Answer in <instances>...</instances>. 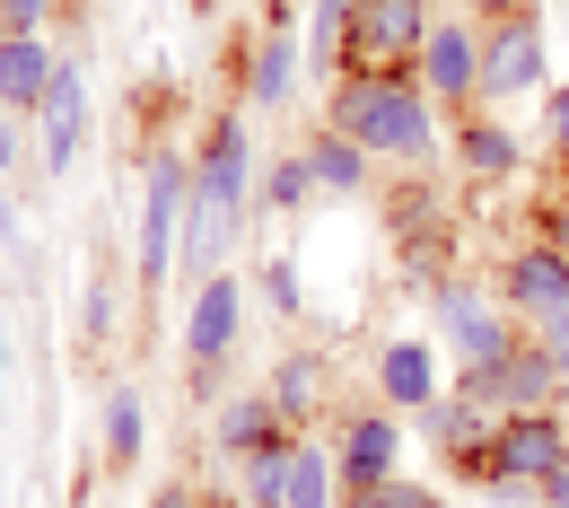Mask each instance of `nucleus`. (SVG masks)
Segmentation results:
<instances>
[{"mask_svg":"<svg viewBox=\"0 0 569 508\" xmlns=\"http://www.w3.org/2000/svg\"><path fill=\"white\" fill-rule=\"evenodd\" d=\"M386 228H395V246H403V281H412L421 298L456 272V263H447V202H438L429 185H403L395 211H386Z\"/></svg>","mask_w":569,"mask_h":508,"instance_id":"obj_14","label":"nucleus"},{"mask_svg":"<svg viewBox=\"0 0 569 508\" xmlns=\"http://www.w3.org/2000/svg\"><path fill=\"white\" fill-rule=\"evenodd\" d=\"M254 176H263V158H254L246 114L219 106L211 123L193 132V202H211V211H254Z\"/></svg>","mask_w":569,"mask_h":508,"instance_id":"obj_9","label":"nucleus"},{"mask_svg":"<svg viewBox=\"0 0 569 508\" xmlns=\"http://www.w3.org/2000/svg\"><path fill=\"white\" fill-rule=\"evenodd\" d=\"M342 508H447V491L421 482V474H386V482H368V491H342Z\"/></svg>","mask_w":569,"mask_h":508,"instance_id":"obj_27","label":"nucleus"},{"mask_svg":"<svg viewBox=\"0 0 569 508\" xmlns=\"http://www.w3.org/2000/svg\"><path fill=\"white\" fill-rule=\"evenodd\" d=\"M325 185H316V167H307V149H281L263 176H254V211H272V219H298L307 202H316Z\"/></svg>","mask_w":569,"mask_h":508,"instance_id":"obj_25","label":"nucleus"},{"mask_svg":"<svg viewBox=\"0 0 569 508\" xmlns=\"http://www.w3.org/2000/svg\"><path fill=\"white\" fill-rule=\"evenodd\" d=\"M237 333H246V281H237V272L193 281V307H184V368H193V395H202V404H219V368L237 351Z\"/></svg>","mask_w":569,"mask_h":508,"instance_id":"obj_8","label":"nucleus"},{"mask_svg":"<svg viewBox=\"0 0 569 508\" xmlns=\"http://www.w3.org/2000/svg\"><path fill=\"white\" fill-rule=\"evenodd\" d=\"M307 79V53H298V27H263L246 53H237V97L246 106H289Z\"/></svg>","mask_w":569,"mask_h":508,"instance_id":"obj_18","label":"nucleus"},{"mask_svg":"<svg viewBox=\"0 0 569 508\" xmlns=\"http://www.w3.org/2000/svg\"><path fill=\"white\" fill-rule=\"evenodd\" d=\"M552 88V36H543V9L517 0L508 18L482 27V106H517V97H543Z\"/></svg>","mask_w":569,"mask_h":508,"instance_id":"obj_5","label":"nucleus"},{"mask_svg":"<svg viewBox=\"0 0 569 508\" xmlns=\"http://www.w3.org/2000/svg\"><path fill=\"white\" fill-rule=\"evenodd\" d=\"M149 508H202V491H193V482H158V491H149Z\"/></svg>","mask_w":569,"mask_h":508,"instance_id":"obj_34","label":"nucleus"},{"mask_svg":"<svg viewBox=\"0 0 569 508\" xmlns=\"http://www.w3.org/2000/svg\"><path fill=\"white\" fill-rule=\"evenodd\" d=\"M298 149H307L316 185H325V193H342V202H359V193L377 185V158H368V149H359L351 132H333V123H316V132H307Z\"/></svg>","mask_w":569,"mask_h":508,"instance_id":"obj_22","label":"nucleus"},{"mask_svg":"<svg viewBox=\"0 0 569 508\" xmlns=\"http://www.w3.org/2000/svg\"><path fill=\"white\" fill-rule=\"evenodd\" d=\"M491 421H499V412H482L456 377H447V395L421 412V438L438 447V465H447L456 482H473V491H482V447H491Z\"/></svg>","mask_w":569,"mask_h":508,"instance_id":"obj_15","label":"nucleus"},{"mask_svg":"<svg viewBox=\"0 0 569 508\" xmlns=\"http://www.w3.org/2000/svg\"><path fill=\"white\" fill-rule=\"evenodd\" d=\"M526 333L543 342V360L561 368V386H569V307H561V316H543V325H526Z\"/></svg>","mask_w":569,"mask_h":508,"instance_id":"obj_33","label":"nucleus"},{"mask_svg":"<svg viewBox=\"0 0 569 508\" xmlns=\"http://www.w3.org/2000/svg\"><path fill=\"white\" fill-rule=\"evenodd\" d=\"M535 106H543V123H535V141L552 149V167H569V79H552V88H543Z\"/></svg>","mask_w":569,"mask_h":508,"instance_id":"obj_28","label":"nucleus"},{"mask_svg":"<svg viewBox=\"0 0 569 508\" xmlns=\"http://www.w3.org/2000/svg\"><path fill=\"white\" fill-rule=\"evenodd\" d=\"M53 71H62V53L44 44V36H0V114H36L44 106V88H53Z\"/></svg>","mask_w":569,"mask_h":508,"instance_id":"obj_21","label":"nucleus"},{"mask_svg":"<svg viewBox=\"0 0 569 508\" xmlns=\"http://www.w3.org/2000/svg\"><path fill=\"white\" fill-rule=\"evenodd\" d=\"M281 508H342V474H333V447L325 438L298 430V447H289V491Z\"/></svg>","mask_w":569,"mask_h":508,"instance_id":"obj_24","label":"nucleus"},{"mask_svg":"<svg viewBox=\"0 0 569 508\" xmlns=\"http://www.w3.org/2000/svg\"><path fill=\"white\" fill-rule=\"evenodd\" d=\"M79 333H88V342L114 333V290H106V281H88V298H79Z\"/></svg>","mask_w":569,"mask_h":508,"instance_id":"obj_32","label":"nucleus"},{"mask_svg":"<svg viewBox=\"0 0 569 508\" xmlns=\"http://www.w3.org/2000/svg\"><path fill=\"white\" fill-rule=\"evenodd\" d=\"M18 167V114H0V176Z\"/></svg>","mask_w":569,"mask_h":508,"instance_id":"obj_35","label":"nucleus"},{"mask_svg":"<svg viewBox=\"0 0 569 508\" xmlns=\"http://www.w3.org/2000/svg\"><path fill=\"white\" fill-rule=\"evenodd\" d=\"M456 386H465L482 412H552V404H569L561 368L543 360L535 333H517V342H508L499 360H482V368H456Z\"/></svg>","mask_w":569,"mask_h":508,"instance_id":"obj_7","label":"nucleus"},{"mask_svg":"<svg viewBox=\"0 0 569 508\" xmlns=\"http://www.w3.org/2000/svg\"><path fill=\"white\" fill-rule=\"evenodd\" d=\"M97 430H106V465H114V474H132V465H141V447H149L141 395H132V386H114V395H106V412H97Z\"/></svg>","mask_w":569,"mask_h":508,"instance_id":"obj_26","label":"nucleus"},{"mask_svg":"<svg viewBox=\"0 0 569 508\" xmlns=\"http://www.w3.org/2000/svg\"><path fill=\"white\" fill-rule=\"evenodd\" d=\"M263 395H272V412H281L289 430H307V421L333 412V360L325 351H281L272 377H263Z\"/></svg>","mask_w":569,"mask_h":508,"instance_id":"obj_19","label":"nucleus"},{"mask_svg":"<svg viewBox=\"0 0 569 508\" xmlns=\"http://www.w3.org/2000/svg\"><path fill=\"white\" fill-rule=\"evenodd\" d=\"M403 412H386V404H377V412H368V404H359V412H333V438H325V447H333V474H342V491H368V482H386V474H403Z\"/></svg>","mask_w":569,"mask_h":508,"instance_id":"obj_12","label":"nucleus"},{"mask_svg":"<svg viewBox=\"0 0 569 508\" xmlns=\"http://www.w3.org/2000/svg\"><path fill=\"white\" fill-rule=\"evenodd\" d=\"M535 508H569V465L552 474V482H543V500H535Z\"/></svg>","mask_w":569,"mask_h":508,"instance_id":"obj_37","label":"nucleus"},{"mask_svg":"<svg viewBox=\"0 0 569 508\" xmlns=\"http://www.w3.org/2000/svg\"><path fill=\"white\" fill-rule=\"evenodd\" d=\"M0 377H9V342H0Z\"/></svg>","mask_w":569,"mask_h":508,"instance_id":"obj_41","label":"nucleus"},{"mask_svg":"<svg viewBox=\"0 0 569 508\" xmlns=\"http://www.w3.org/2000/svg\"><path fill=\"white\" fill-rule=\"evenodd\" d=\"M569 465V404L552 412H499L482 447V491L491 500H543V482Z\"/></svg>","mask_w":569,"mask_h":508,"instance_id":"obj_3","label":"nucleus"},{"mask_svg":"<svg viewBox=\"0 0 569 508\" xmlns=\"http://www.w3.org/2000/svg\"><path fill=\"white\" fill-rule=\"evenodd\" d=\"M79 141H88V71H79V53H62V71L44 88V106H36V158H44V176H71Z\"/></svg>","mask_w":569,"mask_h":508,"instance_id":"obj_16","label":"nucleus"},{"mask_svg":"<svg viewBox=\"0 0 569 508\" xmlns=\"http://www.w3.org/2000/svg\"><path fill=\"white\" fill-rule=\"evenodd\" d=\"M263 9V27H298V0H254Z\"/></svg>","mask_w":569,"mask_h":508,"instance_id":"obj_36","label":"nucleus"},{"mask_svg":"<svg viewBox=\"0 0 569 508\" xmlns=\"http://www.w3.org/2000/svg\"><path fill=\"white\" fill-rule=\"evenodd\" d=\"M429 27H438V0H351V53H342V71H412Z\"/></svg>","mask_w":569,"mask_h":508,"instance_id":"obj_10","label":"nucleus"},{"mask_svg":"<svg viewBox=\"0 0 569 508\" xmlns=\"http://www.w3.org/2000/svg\"><path fill=\"white\" fill-rule=\"evenodd\" d=\"M368 377H377V404H386V412L421 421L429 404L447 395V351H438L429 333H395V342L377 351V368H368Z\"/></svg>","mask_w":569,"mask_h":508,"instance_id":"obj_13","label":"nucleus"},{"mask_svg":"<svg viewBox=\"0 0 569 508\" xmlns=\"http://www.w3.org/2000/svg\"><path fill=\"white\" fill-rule=\"evenodd\" d=\"M0 246H18V211L9 202H0Z\"/></svg>","mask_w":569,"mask_h":508,"instance_id":"obj_39","label":"nucleus"},{"mask_svg":"<svg viewBox=\"0 0 569 508\" xmlns=\"http://www.w3.org/2000/svg\"><path fill=\"white\" fill-rule=\"evenodd\" d=\"M412 79L438 97L447 123L473 114V106H482V18H473V9H438V27H429L421 53H412Z\"/></svg>","mask_w":569,"mask_h":508,"instance_id":"obj_6","label":"nucleus"},{"mask_svg":"<svg viewBox=\"0 0 569 508\" xmlns=\"http://www.w3.org/2000/svg\"><path fill=\"white\" fill-rule=\"evenodd\" d=\"M456 9H473V18H482V27H491V18H508V9H517V0H456Z\"/></svg>","mask_w":569,"mask_h":508,"instance_id":"obj_38","label":"nucleus"},{"mask_svg":"<svg viewBox=\"0 0 569 508\" xmlns=\"http://www.w3.org/2000/svg\"><path fill=\"white\" fill-rule=\"evenodd\" d=\"M272 438H289V421L272 412V395H263V386L211 404V456H219V465H246V456H263Z\"/></svg>","mask_w":569,"mask_h":508,"instance_id":"obj_20","label":"nucleus"},{"mask_svg":"<svg viewBox=\"0 0 569 508\" xmlns=\"http://www.w3.org/2000/svg\"><path fill=\"white\" fill-rule=\"evenodd\" d=\"M499 307L517 316V325H543V316H561L569 307V246H552V237H526V246H508L491 272Z\"/></svg>","mask_w":569,"mask_h":508,"instance_id":"obj_11","label":"nucleus"},{"mask_svg":"<svg viewBox=\"0 0 569 508\" xmlns=\"http://www.w3.org/2000/svg\"><path fill=\"white\" fill-rule=\"evenodd\" d=\"M429 325H438L429 342L447 351V368H482V360H499V351L526 333V325L499 307V290L473 281V272H447V281L429 290Z\"/></svg>","mask_w":569,"mask_h":508,"instance_id":"obj_4","label":"nucleus"},{"mask_svg":"<svg viewBox=\"0 0 569 508\" xmlns=\"http://www.w3.org/2000/svg\"><path fill=\"white\" fill-rule=\"evenodd\" d=\"M447 158H456L473 185H508V176L526 167V141H517V123H508L499 106H473V114L447 123Z\"/></svg>","mask_w":569,"mask_h":508,"instance_id":"obj_17","label":"nucleus"},{"mask_svg":"<svg viewBox=\"0 0 569 508\" xmlns=\"http://www.w3.org/2000/svg\"><path fill=\"white\" fill-rule=\"evenodd\" d=\"M325 123L351 132L368 158H395V167H429L447 149V114L412 71H342L325 88Z\"/></svg>","mask_w":569,"mask_h":508,"instance_id":"obj_1","label":"nucleus"},{"mask_svg":"<svg viewBox=\"0 0 569 508\" xmlns=\"http://www.w3.org/2000/svg\"><path fill=\"white\" fill-rule=\"evenodd\" d=\"M535 237L569 246V167H552V185H543V202H535Z\"/></svg>","mask_w":569,"mask_h":508,"instance_id":"obj_30","label":"nucleus"},{"mask_svg":"<svg viewBox=\"0 0 569 508\" xmlns=\"http://www.w3.org/2000/svg\"><path fill=\"white\" fill-rule=\"evenodd\" d=\"M254 281H263V298H272L281 316H298V307H307V281H298V255H272V263H263Z\"/></svg>","mask_w":569,"mask_h":508,"instance_id":"obj_29","label":"nucleus"},{"mask_svg":"<svg viewBox=\"0 0 569 508\" xmlns=\"http://www.w3.org/2000/svg\"><path fill=\"white\" fill-rule=\"evenodd\" d=\"M298 53H307V79H342V53H351V0H307V36H298Z\"/></svg>","mask_w":569,"mask_h":508,"instance_id":"obj_23","label":"nucleus"},{"mask_svg":"<svg viewBox=\"0 0 569 508\" xmlns=\"http://www.w3.org/2000/svg\"><path fill=\"white\" fill-rule=\"evenodd\" d=\"M184 211H193V149L158 141L141 167V246H132V281L158 307V290H176V255H184Z\"/></svg>","mask_w":569,"mask_h":508,"instance_id":"obj_2","label":"nucleus"},{"mask_svg":"<svg viewBox=\"0 0 569 508\" xmlns=\"http://www.w3.org/2000/svg\"><path fill=\"white\" fill-rule=\"evenodd\" d=\"M44 18H62V0H0V36H44Z\"/></svg>","mask_w":569,"mask_h":508,"instance_id":"obj_31","label":"nucleus"},{"mask_svg":"<svg viewBox=\"0 0 569 508\" xmlns=\"http://www.w3.org/2000/svg\"><path fill=\"white\" fill-rule=\"evenodd\" d=\"M62 18H71V27H88V0H62Z\"/></svg>","mask_w":569,"mask_h":508,"instance_id":"obj_40","label":"nucleus"}]
</instances>
